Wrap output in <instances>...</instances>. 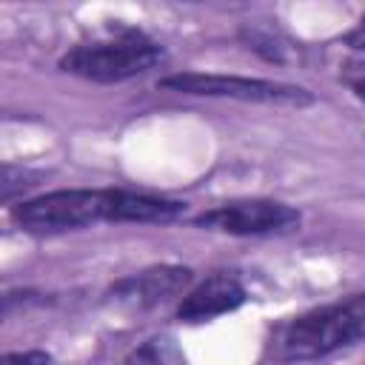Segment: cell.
Instances as JSON below:
<instances>
[{
  "label": "cell",
  "mask_w": 365,
  "mask_h": 365,
  "mask_svg": "<svg viewBox=\"0 0 365 365\" xmlns=\"http://www.w3.org/2000/svg\"><path fill=\"white\" fill-rule=\"evenodd\" d=\"M160 88L191 94V97H231L242 103H268V106H311L314 94L302 86L274 83L262 77L242 74H208V71H180L157 80Z\"/></svg>",
  "instance_id": "cell-4"
},
{
  "label": "cell",
  "mask_w": 365,
  "mask_h": 365,
  "mask_svg": "<svg viewBox=\"0 0 365 365\" xmlns=\"http://www.w3.org/2000/svg\"><path fill=\"white\" fill-rule=\"evenodd\" d=\"M185 202L137 194L125 188H60L23 200L11 208V222L37 237L77 231L94 222H174Z\"/></svg>",
  "instance_id": "cell-1"
},
{
  "label": "cell",
  "mask_w": 365,
  "mask_h": 365,
  "mask_svg": "<svg viewBox=\"0 0 365 365\" xmlns=\"http://www.w3.org/2000/svg\"><path fill=\"white\" fill-rule=\"evenodd\" d=\"M365 339V291L285 319L271 334V356L279 362L322 359Z\"/></svg>",
  "instance_id": "cell-2"
},
{
  "label": "cell",
  "mask_w": 365,
  "mask_h": 365,
  "mask_svg": "<svg viewBox=\"0 0 365 365\" xmlns=\"http://www.w3.org/2000/svg\"><path fill=\"white\" fill-rule=\"evenodd\" d=\"M345 46H351L354 51L365 54V20H362L356 29H351V31L345 34Z\"/></svg>",
  "instance_id": "cell-12"
},
{
  "label": "cell",
  "mask_w": 365,
  "mask_h": 365,
  "mask_svg": "<svg viewBox=\"0 0 365 365\" xmlns=\"http://www.w3.org/2000/svg\"><path fill=\"white\" fill-rule=\"evenodd\" d=\"M51 356L46 351H17V354H6L3 365H48Z\"/></svg>",
  "instance_id": "cell-11"
},
{
  "label": "cell",
  "mask_w": 365,
  "mask_h": 365,
  "mask_svg": "<svg viewBox=\"0 0 365 365\" xmlns=\"http://www.w3.org/2000/svg\"><path fill=\"white\" fill-rule=\"evenodd\" d=\"M339 80H342L359 100H365V54L345 60L342 68H339Z\"/></svg>",
  "instance_id": "cell-10"
},
{
  "label": "cell",
  "mask_w": 365,
  "mask_h": 365,
  "mask_svg": "<svg viewBox=\"0 0 365 365\" xmlns=\"http://www.w3.org/2000/svg\"><path fill=\"white\" fill-rule=\"evenodd\" d=\"M197 228L220 231L231 237H262V234H282L299 225V211L279 200H231L214 205L191 220Z\"/></svg>",
  "instance_id": "cell-5"
},
{
  "label": "cell",
  "mask_w": 365,
  "mask_h": 365,
  "mask_svg": "<svg viewBox=\"0 0 365 365\" xmlns=\"http://www.w3.org/2000/svg\"><path fill=\"white\" fill-rule=\"evenodd\" d=\"M240 37H242V43H245L251 51H257V54L265 57L268 63H285V51H282V46H279L268 31L242 26V29H240Z\"/></svg>",
  "instance_id": "cell-9"
},
{
  "label": "cell",
  "mask_w": 365,
  "mask_h": 365,
  "mask_svg": "<svg viewBox=\"0 0 365 365\" xmlns=\"http://www.w3.org/2000/svg\"><path fill=\"white\" fill-rule=\"evenodd\" d=\"M125 365H185V359L171 339L154 336V339L143 342L140 348H134L128 354Z\"/></svg>",
  "instance_id": "cell-8"
},
{
  "label": "cell",
  "mask_w": 365,
  "mask_h": 365,
  "mask_svg": "<svg viewBox=\"0 0 365 365\" xmlns=\"http://www.w3.org/2000/svg\"><path fill=\"white\" fill-rule=\"evenodd\" d=\"M191 277H194V271L185 268V265H154V268H145L140 274L117 279L111 285V294L120 302L151 308L157 302H165V299L177 297L191 282Z\"/></svg>",
  "instance_id": "cell-7"
},
{
  "label": "cell",
  "mask_w": 365,
  "mask_h": 365,
  "mask_svg": "<svg viewBox=\"0 0 365 365\" xmlns=\"http://www.w3.org/2000/svg\"><path fill=\"white\" fill-rule=\"evenodd\" d=\"M163 60H165V51L157 40L145 37L137 29H123L114 37L91 40L68 48L57 66L60 71L91 80V83H123L137 74H145Z\"/></svg>",
  "instance_id": "cell-3"
},
{
  "label": "cell",
  "mask_w": 365,
  "mask_h": 365,
  "mask_svg": "<svg viewBox=\"0 0 365 365\" xmlns=\"http://www.w3.org/2000/svg\"><path fill=\"white\" fill-rule=\"evenodd\" d=\"M245 288L234 274L217 271L211 277H205L197 288H191L180 305H177V319L180 322H205L214 319L220 314H228L234 308H240L245 302Z\"/></svg>",
  "instance_id": "cell-6"
}]
</instances>
